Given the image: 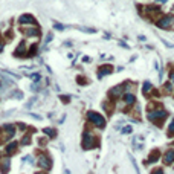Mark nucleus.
<instances>
[{"mask_svg":"<svg viewBox=\"0 0 174 174\" xmlns=\"http://www.w3.org/2000/svg\"><path fill=\"white\" fill-rule=\"evenodd\" d=\"M87 118H89V121L93 124L95 127H98V128H103L105 125V118L103 115L96 113V112H89L87 113Z\"/></svg>","mask_w":174,"mask_h":174,"instance_id":"nucleus-1","label":"nucleus"},{"mask_svg":"<svg viewBox=\"0 0 174 174\" xmlns=\"http://www.w3.org/2000/svg\"><path fill=\"white\" fill-rule=\"evenodd\" d=\"M93 144H95V136L92 133H89V131H86L84 136H82V148L90 150L92 147H93Z\"/></svg>","mask_w":174,"mask_h":174,"instance_id":"nucleus-2","label":"nucleus"},{"mask_svg":"<svg viewBox=\"0 0 174 174\" xmlns=\"http://www.w3.org/2000/svg\"><path fill=\"white\" fill-rule=\"evenodd\" d=\"M173 23H174V17L173 15H165L157 22V26L160 27V29H170V27H173Z\"/></svg>","mask_w":174,"mask_h":174,"instance_id":"nucleus-3","label":"nucleus"},{"mask_svg":"<svg viewBox=\"0 0 174 174\" xmlns=\"http://www.w3.org/2000/svg\"><path fill=\"white\" fill-rule=\"evenodd\" d=\"M167 115H168V112H165V110H156V112L148 113V119H150V121H157L159 125H160L162 119L167 118Z\"/></svg>","mask_w":174,"mask_h":174,"instance_id":"nucleus-4","label":"nucleus"},{"mask_svg":"<svg viewBox=\"0 0 174 174\" xmlns=\"http://www.w3.org/2000/svg\"><path fill=\"white\" fill-rule=\"evenodd\" d=\"M38 165H40L41 168H44V170H49V168H51V160H49L48 156L41 154L40 157H38Z\"/></svg>","mask_w":174,"mask_h":174,"instance_id":"nucleus-5","label":"nucleus"},{"mask_svg":"<svg viewBox=\"0 0 174 174\" xmlns=\"http://www.w3.org/2000/svg\"><path fill=\"white\" fill-rule=\"evenodd\" d=\"M18 23H20V25H26V23L34 25V23H35V18H34L31 14H25V15H22L20 18H18Z\"/></svg>","mask_w":174,"mask_h":174,"instance_id":"nucleus-6","label":"nucleus"},{"mask_svg":"<svg viewBox=\"0 0 174 174\" xmlns=\"http://www.w3.org/2000/svg\"><path fill=\"white\" fill-rule=\"evenodd\" d=\"M174 162V150H168L163 154V163L165 165H171Z\"/></svg>","mask_w":174,"mask_h":174,"instance_id":"nucleus-7","label":"nucleus"},{"mask_svg":"<svg viewBox=\"0 0 174 174\" xmlns=\"http://www.w3.org/2000/svg\"><path fill=\"white\" fill-rule=\"evenodd\" d=\"M122 86H116V87H113L112 90H110V98H119L122 95Z\"/></svg>","mask_w":174,"mask_h":174,"instance_id":"nucleus-8","label":"nucleus"},{"mask_svg":"<svg viewBox=\"0 0 174 174\" xmlns=\"http://www.w3.org/2000/svg\"><path fill=\"white\" fill-rule=\"evenodd\" d=\"M134 99H136V98H134L133 93H125V95H124V104H125V105H133V104H134Z\"/></svg>","mask_w":174,"mask_h":174,"instance_id":"nucleus-9","label":"nucleus"},{"mask_svg":"<svg viewBox=\"0 0 174 174\" xmlns=\"http://www.w3.org/2000/svg\"><path fill=\"white\" fill-rule=\"evenodd\" d=\"M112 70H113V67L112 66H103L99 70H98V75L99 77H104V75H110L112 73Z\"/></svg>","mask_w":174,"mask_h":174,"instance_id":"nucleus-10","label":"nucleus"},{"mask_svg":"<svg viewBox=\"0 0 174 174\" xmlns=\"http://www.w3.org/2000/svg\"><path fill=\"white\" fill-rule=\"evenodd\" d=\"M0 170L3 174L9 170V159H0Z\"/></svg>","mask_w":174,"mask_h":174,"instance_id":"nucleus-11","label":"nucleus"},{"mask_svg":"<svg viewBox=\"0 0 174 174\" xmlns=\"http://www.w3.org/2000/svg\"><path fill=\"white\" fill-rule=\"evenodd\" d=\"M26 35H34V37H38L40 35V31H38V27L34 26V27H29V29H26L25 31Z\"/></svg>","mask_w":174,"mask_h":174,"instance_id":"nucleus-12","label":"nucleus"},{"mask_svg":"<svg viewBox=\"0 0 174 174\" xmlns=\"http://www.w3.org/2000/svg\"><path fill=\"white\" fill-rule=\"evenodd\" d=\"M17 147H18V144H17V142H12V144H9V145L6 147V148H5V151L11 154V153H14V151L17 150Z\"/></svg>","mask_w":174,"mask_h":174,"instance_id":"nucleus-13","label":"nucleus"},{"mask_svg":"<svg viewBox=\"0 0 174 174\" xmlns=\"http://www.w3.org/2000/svg\"><path fill=\"white\" fill-rule=\"evenodd\" d=\"M43 133H44V134H48L49 137H55V136H57V131H55L53 128H44Z\"/></svg>","mask_w":174,"mask_h":174,"instance_id":"nucleus-14","label":"nucleus"},{"mask_svg":"<svg viewBox=\"0 0 174 174\" xmlns=\"http://www.w3.org/2000/svg\"><path fill=\"white\" fill-rule=\"evenodd\" d=\"M168 134H170V137H174V118L168 125Z\"/></svg>","mask_w":174,"mask_h":174,"instance_id":"nucleus-15","label":"nucleus"},{"mask_svg":"<svg viewBox=\"0 0 174 174\" xmlns=\"http://www.w3.org/2000/svg\"><path fill=\"white\" fill-rule=\"evenodd\" d=\"M157 159H159V151H153L151 156H150V159H148V162H157Z\"/></svg>","mask_w":174,"mask_h":174,"instance_id":"nucleus-16","label":"nucleus"},{"mask_svg":"<svg viewBox=\"0 0 174 174\" xmlns=\"http://www.w3.org/2000/svg\"><path fill=\"white\" fill-rule=\"evenodd\" d=\"M25 53V41L20 44V46H18V48H17V52H15V55H23Z\"/></svg>","mask_w":174,"mask_h":174,"instance_id":"nucleus-17","label":"nucleus"},{"mask_svg":"<svg viewBox=\"0 0 174 174\" xmlns=\"http://www.w3.org/2000/svg\"><path fill=\"white\" fill-rule=\"evenodd\" d=\"M150 90H151V82L145 81V82H144V93H148Z\"/></svg>","mask_w":174,"mask_h":174,"instance_id":"nucleus-18","label":"nucleus"},{"mask_svg":"<svg viewBox=\"0 0 174 174\" xmlns=\"http://www.w3.org/2000/svg\"><path fill=\"white\" fill-rule=\"evenodd\" d=\"M163 87H165V92H167V93H171V92H173V87H171L170 82H167V84H165Z\"/></svg>","mask_w":174,"mask_h":174,"instance_id":"nucleus-19","label":"nucleus"},{"mask_svg":"<svg viewBox=\"0 0 174 174\" xmlns=\"http://www.w3.org/2000/svg\"><path fill=\"white\" fill-rule=\"evenodd\" d=\"M35 53H37V46H32V48L29 49V52H27V55L31 57V55H35Z\"/></svg>","mask_w":174,"mask_h":174,"instance_id":"nucleus-20","label":"nucleus"},{"mask_svg":"<svg viewBox=\"0 0 174 174\" xmlns=\"http://www.w3.org/2000/svg\"><path fill=\"white\" fill-rule=\"evenodd\" d=\"M53 26H55V27H57V29H58V31H64V26H63L61 23H57V22H55V23H53Z\"/></svg>","mask_w":174,"mask_h":174,"instance_id":"nucleus-21","label":"nucleus"},{"mask_svg":"<svg viewBox=\"0 0 174 174\" xmlns=\"http://www.w3.org/2000/svg\"><path fill=\"white\" fill-rule=\"evenodd\" d=\"M29 142H31V137H29V136H25V137H23V141H22V144H23V145L29 144Z\"/></svg>","mask_w":174,"mask_h":174,"instance_id":"nucleus-22","label":"nucleus"},{"mask_svg":"<svg viewBox=\"0 0 174 174\" xmlns=\"http://www.w3.org/2000/svg\"><path fill=\"white\" fill-rule=\"evenodd\" d=\"M12 96H17V98H23V93H22V92H14V93H12Z\"/></svg>","mask_w":174,"mask_h":174,"instance_id":"nucleus-23","label":"nucleus"},{"mask_svg":"<svg viewBox=\"0 0 174 174\" xmlns=\"http://www.w3.org/2000/svg\"><path fill=\"white\" fill-rule=\"evenodd\" d=\"M163 44L167 46V48H174V44H173V43H170V41H167V40H163Z\"/></svg>","mask_w":174,"mask_h":174,"instance_id":"nucleus-24","label":"nucleus"},{"mask_svg":"<svg viewBox=\"0 0 174 174\" xmlns=\"http://www.w3.org/2000/svg\"><path fill=\"white\" fill-rule=\"evenodd\" d=\"M122 131H124V133H131V127H125Z\"/></svg>","mask_w":174,"mask_h":174,"instance_id":"nucleus-25","label":"nucleus"},{"mask_svg":"<svg viewBox=\"0 0 174 174\" xmlns=\"http://www.w3.org/2000/svg\"><path fill=\"white\" fill-rule=\"evenodd\" d=\"M151 174H163V171H162V170H154Z\"/></svg>","mask_w":174,"mask_h":174,"instance_id":"nucleus-26","label":"nucleus"},{"mask_svg":"<svg viewBox=\"0 0 174 174\" xmlns=\"http://www.w3.org/2000/svg\"><path fill=\"white\" fill-rule=\"evenodd\" d=\"M52 40V34H48V38H46V43H49Z\"/></svg>","mask_w":174,"mask_h":174,"instance_id":"nucleus-27","label":"nucleus"},{"mask_svg":"<svg viewBox=\"0 0 174 174\" xmlns=\"http://www.w3.org/2000/svg\"><path fill=\"white\" fill-rule=\"evenodd\" d=\"M18 128H22V130H25L26 127H25V124H22V122H20V124H18Z\"/></svg>","mask_w":174,"mask_h":174,"instance_id":"nucleus-28","label":"nucleus"},{"mask_svg":"<svg viewBox=\"0 0 174 174\" xmlns=\"http://www.w3.org/2000/svg\"><path fill=\"white\" fill-rule=\"evenodd\" d=\"M170 77H171V81H173V84H174V70L171 72V75H170Z\"/></svg>","mask_w":174,"mask_h":174,"instance_id":"nucleus-29","label":"nucleus"},{"mask_svg":"<svg viewBox=\"0 0 174 174\" xmlns=\"http://www.w3.org/2000/svg\"><path fill=\"white\" fill-rule=\"evenodd\" d=\"M157 3H165V2H168V0H156Z\"/></svg>","mask_w":174,"mask_h":174,"instance_id":"nucleus-30","label":"nucleus"},{"mask_svg":"<svg viewBox=\"0 0 174 174\" xmlns=\"http://www.w3.org/2000/svg\"><path fill=\"white\" fill-rule=\"evenodd\" d=\"M35 174H44V173H35Z\"/></svg>","mask_w":174,"mask_h":174,"instance_id":"nucleus-31","label":"nucleus"}]
</instances>
